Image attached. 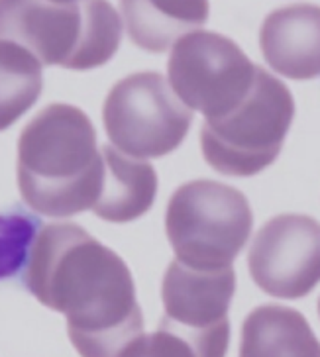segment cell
<instances>
[{"mask_svg":"<svg viewBox=\"0 0 320 357\" xmlns=\"http://www.w3.org/2000/svg\"><path fill=\"white\" fill-rule=\"evenodd\" d=\"M83 33L73 57L65 69L89 71L108 63L120 47L122 28L120 14L110 2H83Z\"/></svg>","mask_w":320,"mask_h":357,"instance_id":"15","label":"cell"},{"mask_svg":"<svg viewBox=\"0 0 320 357\" xmlns=\"http://www.w3.org/2000/svg\"><path fill=\"white\" fill-rule=\"evenodd\" d=\"M122 18L130 40L151 53H163L187 33L199 32L208 20V2L203 0H128Z\"/></svg>","mask_w":320,"mask_h":357,"instance_id":"12","label":"cell"},{"mask_svg":"<svg viewBox=\"0 0 320 357\" xmlns=\"http://www.w3.org/2000/svg\"><path fill=\"white\" fill-rule=\"evenodd\" d=\"M100 151L105 158V187L93 212L112 224L138 220L155 202V169L150 161L130 158L110 144Z\"/></svg>","mask_w":320,"mask_h":357,"instance_id":"11","label":"cell"},{"mask_svg":"<svg viewBox=\"0 0 320 357\" xmlns=\"http://www.w3.org/2000/svg\"><path fill=\"white\" fill-rule=\"evenodd\" d=\"M319 316H320V298H319Z\"/></svg>","mask_w":320,"mask_h":357,"instance_id":"17","label":"cell"},{"mask_svg":"<svg viewBox=\"0 0 320 357\" xmlns=\"http://www.w3.org/2000/svg\"><path fill=\"white\" fill-rule=\"evenodd\" d=\"M191 108L158 71L128 75L108 93L102 122L110 146L130 158L150 161L181 146L192 124Z\"/></svg>","mask_w":320,"mask_h":357,"instance_id":"5","label":"cell"},{"mask_svg":"<svg viewBox=\"0 0 320 357\" xmlns=\"http://www.w3.org/2000/svg\"><path fill=\"white\" fill-rule=\"evenodd\" d=\"M264 61L277 77L312 81L320 77V6L293 4L269 12L259 30Z\"/></svg>","mask_w":320,"mask_h":357,"instance_id":"10","label":"cell"},{"mask_svg":"<svg viewBox=\"0 0 320 357\" xmlns=\"http://www.w3.org/2000/svg\"><path fill=\"white\" fill-rule=\"evenodd\" d=\"M247 267L254 283L269 296H307L320 283V222L293 212L271 218L250 245Z\"/></svg>","mask_w":320,"mask_h":357,"instance_id":"8","label":"cell"},{"mask_svg":"<svg viewBox=\"0 0 320 357\" xmlns=\"http://www.w3.org/2000/svg\"><path fill=\"white\" fill-rule=\"evenodd\" d=\"M118 357H199L192 346L179 334L160 326L151 334L132 340Z\"/></svg>","mask_w":320,"mask_h":357,"instance_id":"16","label":"cell"},{"mask_svg":"<svg viewBox=\"0 0 320 357\" xmlns=\"http://www.w3.org/2000/svg\"><path fill=\"white\" fill-rule=\"evenodd\" d=\"M295 120V98L279 77L257 67L252 93L232 114L206 120L204 161L228 177H254L277 161Z\"/></svg>","mask_w":320,"mask_h":357,"instance_id":"4","label":"cell"},{"mask_svg":"<svg viewBox=\"0 0 320 357\" xmlns=\"http://www.w3.org/2000/svg\"><path fill=\"white\" fill-rule=\"evenodd\" d=\"M0 126H12L40 98L43 63L30 50L0 40Z\"/></svg>","mask_w":320,"mask_h":357,"instance_id":"14","label":"cell"},{"mask_svg":"<svg viewBox=\"0 0 320 357\" xmlns=\"http://www.w3.org/2000/svg\"><path fill=\"white\" fill-rule=\"evenodd\" d=\"M254 228V212L242 190L197 178L171 195L165 231L175 259L197 271L232 267Z\"/></svg>","mask_w":320,"mask_h":357,"instance_id":"3","label":"cell"},{"mask_svg":"<svg viewBox=\"0 0 320 357\" xmlns=\"http://www.w3.org/2000/svg\"><path fill=\"white\" fill-rule=\"evenodd\" d=\"M18 189L47 218L93 211L105 187V158L91 118L77 106L49 105L18 139Z\"/></svg>","mask_w":320,"mask_h":357,"instance_id":"2","label":"cell"},{"mask_svg":"<svg viewBox=\"0 0 320 357\" xmlns=\"http://www.w3.org/2000/svg\"><path fill=\"white\" fill-rule=\"evenodd\" d=\"M234 291V267L197 271L175 259L161 284L165 314L160 326L185 337L199 357H226Z\"/></svg>","mask_w":320,"mask_h":357,"instance_id":"7","label":"cell"},{"mask_svg":"<svg viewBox=\"0 0 320 357\" xmlns=\"http://www.w3.org/2000/svg\"><path fill=\"white\" fill-rule=\"evenodd\" d=\"M83 2L79 0H2L0 33L30 50L43 67L73 57L83 33Z\"/></svg>","mask_w":320,"mask_h":357,"instance_id":"9","label":"cell"},{"mask_svg":"<svg viewBox=\"0 0 320 357\" xmlns=\"http://www.w3.org/2000/svg\"><path fill=\"white\" fill-rule=\"evenodd\" d=\"M22 283L67 318V334L81 357H118L144 334L128 265L77 224H47L33 234Z\"/></svg>","mask_w":320,"mask_h":357,"instance_id":"1","label":"cell"},{"mask_svg":"<svg viewBox=\"0 0 320 357\" xmlns=\"http://www.w3.org/2000/svg\"><path fill=\"white\" fill-rule=\"evenodd\" d=\"M256 75L257 65L234 40L208 30L181 38L167 61L173 93L206 120L232 114L252 93Z\"/></svg>","mask_w":320,"mask_h":357,"instance_id":"6","label":"cell"},{"mask_svg":"<svg viewBox=\"0 0 320 357\" xmlns=\"http://www.w3.org/2000/svg\"><path fill=\"white\" fill-rule=\"evenodd\" d=\"M240 357H320V340L299 310L261 305L242 324Z\"/></svg>","mask_w":320,"mask_h":357,"instance_id":"13","label":"cell"}]
</instances>
